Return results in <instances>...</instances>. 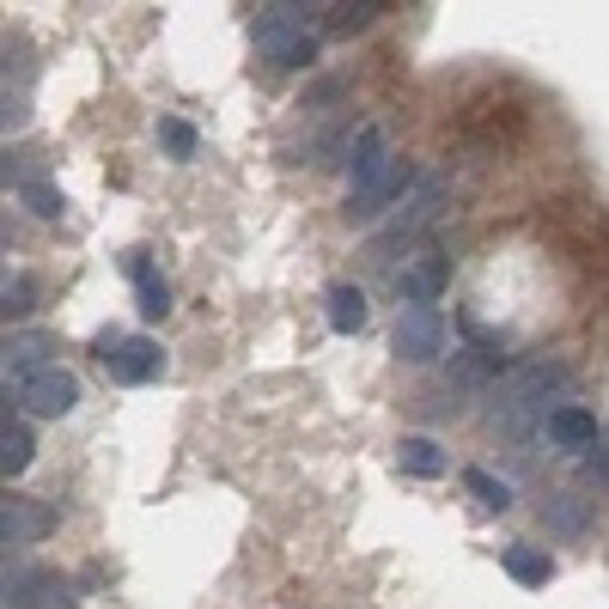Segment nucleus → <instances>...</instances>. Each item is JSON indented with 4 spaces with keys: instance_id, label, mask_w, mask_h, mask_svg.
<instances>
[{
    "instance_id": "f257e3e1",
    "label": "nucleus",
    "mask_w": 609,
    "mask_h": 609,
    "mask_svg": "<svg viewBox=\"0 0 609 609\" xmlns=\"http://www.w3.org/2000/svg\"><path fill=\"white\" fill-rule=\"evenodd\" d=\"M573 385V366L567 359H530V366L506 372L500 385L488 390V427L506 439H536L549 427V402Z\"/></svg>"
},
{
    "instance_id": "f03ea898",
    "label": "nucleus",
    "mask_w": 609,
    "mask_h": 609,
    "mask_svg": "<svg viewBox=\"0 0 609 609\" xmlns=\"http://www.w3.org/2000/svg\"><path fill=\"white\" fill-rule=\"evenodd\" d=\"M318 31H323V7H256L251 19L256 49L275 67H318Z\"/></svg>"
},
{
    "instance_id": "7ed1b4c3",
    "label": "nucleus",
    "mask_w": 609,
    "mask_h": 609,
    "mask_svg": "<svg viewBox=\"0 0 609 609\" xmlns=\"http://www.w3.org/2000/svg\"><path fill=\"white\" fill-rule=\"evenodd\" d=\"M390 354L409 366H433L445 354V311L439 304H402L397 330H390Z\"/></svg>"
},
{
    "instance_id": "20e7f679",
    "label": "nucleus",
    "mask_w": 609,
    "mask_h": 609,
    "mask_svg": "<svg viewBox=\"0 0 609 609\" xmlns=\"http://www.w3.org/2000/svg\"><path fill=\"white\" fill-rule=\"evenodd\" d=\"M7 402H19V409L37 414V421H62V414L80 402V378L62 372V366H43V372H31V378H19V385L7 390Z\"/></svg>"
},
{
    "instance_id": "39448f33",
    "label": "nucleus",
    "mask_w": 609,
    "mask_h": 609,
    "mask_svg": "<svg viewBox=\"0 0 609 609\" xmlns=\"http://www.w3.org/2000/svg\"><path fill=\"white\" fill-rule=\"evenodd\" d=\"M7 609H80L62 573L49 567H7Z\"/></svg>"
},
{
    "instance_id": "423d86ee",
    "label": "nucleus",
    "mask_w": 609,
    "mask_h": 609,
    "mask_svg": "<svg viewBox=\"0 0 609 609\" xmlns=\"http://www.w3.org/2000/svg\"><path fill=\"white\" fill-rule=\"evenodd\" d=\"M439 201H445V184H421V196L409 201V213H402L390 232H378V239H372V256H378V263H390L397 251H414V239H421L427 225L439 220Z\"/></svg>"
},
{
    "instance_id": "0eeeda50",
    "label": "nucleus",
    "mask_w": 609,
    "mask_h": 609,
    "mask_svg": "<svg viewBox=\"0 0 609 609\" xmlns=\"http://www.w3.org/2000/svg\"><path fill=\"white\" fill-rule=\"evenodd\" d=\"M104 359V372L117 378V385H153V378H165V347L153 342V335H122Z\"/></svg>"
},
{
    "instance_id": "6e6552de",
    "label": "nucleus",
    "mask_w": 609,
    "mask_h": 609,
    "mask_svg": "<svg viewBox=\"0 0 609 609\" xmlns=\"http://www.w3.org/2000/svg\"><path fill=\"white\" fill-rule=\"evenodd\" d=\"M445 280H451L445 251H439V244H421V251L397 268V299L402 304H433L439 292H445Z\"/></svg>"
},
{
    "instance_id": "1a4fd4ad",
    "label": "nucleus",
    "mask_w": 609,
    "mask_h": 609,
    "mask_svg": "<svg viewBox=\"0 0 609 609\" xmlns=\"http://www.w3.org/2000/svg\"><path fill=\"white\" fill-rule=\"evenodd\" d=\"M543 439L555 451H567V457H585V451L604 439V427H597V414L591 409H579V402H561L555 414H549V427H543Z\"/></svg>"
},
{
    "instance_id": "9d476101",
    "label": "nucleus",
    "mask_w": 609,
    "mask_h": 609,
    "mask_svg": "<svg viewBox=\"0 0 609 609\" xmlns=\"http://www.w3.org/2000/svg\"><path fill=\"white\" fill-rule=\"evenodd\" d=\"M390 153H385V129H359L354 146H347V171H354V196H372V189L390 177Z\"/></svg>"
},
{
    "instance_id": "9b49d317",
    "label": "nucleus",
    "mask_w": 609,
    "mask_h": 609,
    "mask_svg": "<svg viewBox=\"0 0 609 609\" xmlns=\"http://www.w3.org/2000/svg\"><path fill=\"white\" fill-rule=\"evenodd\" d=\"M49 530H55V512L43 500H31V494H13V500H7V512H0V536H7V549L43 543Z\"/></svg>"
},
{
    "instance_id": "f8f14e48",
    "label": "nucleus",
    "mask_w": 609,
    "mask_h": 609,
    "mask_svg": "<svg viewBox=\"0 0 609 609\" xmlns=\"http://www.w3.org/2000/svg\"><path fill=\"white\" fill-rule=\"evenodd\" d=\"M397 469H409V476H421V481H439L451 469V457H445V445H439V439L402 433L397 439Z\"/></svg>"
},
{
    "instance_id": "ddd939ff",
    "label": "nucleus",
    "mask_w": 609,
    "mask_h": 609,
    "mask_svg": "<svg viewBox=\"0 0 609 609\" xmlns=\"http://www.w3.org/2000/svg\"><path fill=\"white\" fill-rule=\"evenodd\" d=\"M323 311H330V330L335 335H359L366 330V292L354 287V280H330V292H323Z\"/></svg>"
},
{
    "instance_id": "4468645a",
    "label": "nucleus",
    "mask_w": 609,
    "mask_h": 609,
    "mask_svg": "<svg viewBox=\"0 0 609 609\" xmlns=\"http://www.w3.org/2000/svg\"><path fill=\"white\" fill-rule=\"evenodd\" d=\"M500 567H506V579L524 585V591H543V585L555 579V561H549V549H536V543H512L500 555Z\"/></svg>"
},
{
    "instance_id": "2eb2a0df",
    "label": "nucleus",
    "mask_w": 609,
    "mask_h": 609,
    "mask_svg": "<svg viewBox=\"0 0 609 609\" xmlns=\"http://www.w3.org/2000/svg\"><path fill=\"white\" fill-rule=\"evenodd\" d=\"M409 184H414V165L397 159V165H390V177L372 189V196H347V220H372V213H385L390 201H402V189H409Z\"/></svg>"
},
{
    "instance_id": "dca6fc26",
    "label": "nucleus",
    "mask_w": 609,
    "mask_h": 609,
    "mask_svg": "<svg viewBox=\"0 0 609 609\" xmlns=\"http://www.w3.org/2000/svg\"><path fill=\"white\" fill-rule=\"evenodd\" d=\"M129 280H134V304H141V318H165L171 311V287H165V275L146 256H134L129 263Z\"/></svg>"
},
{
    "instance_id": "f3484780",
    "label": "nucleus",
    "mask_w": 609,
    "mask_h": 609,
    "mask_svg": "<svg viewBox=\"0 0 609 609\" xmlns=\"http://www.w3.org/2000/svg\"><path fill=\"white\" fill-rule=\"evenodd\" d=\"M543 524L555 530V536H585V530H591V506H585L579 494H549Z\"/></svg>"
},
{
    "instance_id": "a211bd4d",
    "label": "nucleus",
    "mask_w": 609,
    "mask_h": 609,
    "mask_svg": "<svg viewBox=\"0 0 609 609\" xmlns=\"http://www.w3.org/2000/svg\"><path fill=\"white\" fill-rule=\"evenodd\" d=\"M31 457H37V439H31V427L7 414V433H0V469H7V481H13V476H25V469H31Z\"/></svg>"
},
{
    "instance_id": "6ab92c4d",
    "label": "nucleus",
    "mask_w": 609,
    "mask_h": 609,
    "mask_svg": "<svg viewBox=\"0 0 609 609\" xmlns=\"http://www.w3.org/2000/svg\"><path fill=\"white\" fill-rule=\"evenodd\" d=\"M49 347H55V342H49V335H37V330H31V335H13V342H7V372H13V385L49 366V359H43Z\"/></svg>"
},
{
    "instance_id": "aec40b11",
    "label": "nucleus",
    "mask_w": 609,
    "mask_h": 609,
    "mask_svg": "<svg viewBox=\"0 0 609 609\" xmlns=\"http://www.w3.org/2000/svg\"><path fill=\"white\" fill-rule=\"evenodd\" d=\"M378 13H385L378 0H347V7H323V31H330V37H354V31H366Z\"/></svg>"
},
{
    "instance_id": "412c9836",
    "label": "nucleus",
    "mask_w": 609,
    "mask_h": 609,
    "mask_svg": "<svg viewBox=\"0 0 609 609\" xmlns=\"http://www.w3.org/2000/svg\"><path fill=\"white\" fill-rule=\"evenodd\" d=\"M464 488L469 494H476V506H481V512H506V506H512V481H500V476H494V469H464Z\"/></svg>"
},
{
    "instance_id": "4be33fe9",
    "label": "nucleus",
    "mask_w": 609,
    "mask_h": 609,
    "mask_svg": "<svg viewBox=\"0 0 609 609\" xmlns=\"http://www.w3.org/2000/svg\"><path fill=\"white\" fill-rule=\"evenodd\" d=\"M159 141H165V153L171 159H196V146H201V134L189 129L184 117H159Z\"/></svg>"
},
{
    "instance_id": "5701e85b",
    "label": "nucleus",
    "mask_w": 609,
    "mask_h": 609,
    "mask_svg": "<svg viewBox=\"0 0 609 609\" xmlns=\"http://www.w3.org/2000/svg\"><path fill=\"white\" fill-rule=\"evenodd\" d=\"M31 304H37V280H31V275H7V292H0V311H7V323H13V318H31Z\"/></svg>"
},
{
    "instance_id": "b1692460",
    "label": "nucleus",
    "mask_w": 609,
    "mask_h": 609,
    "mask_svg": "<svg viewBox=\"0 0 609 609\" xmlns=\"http://www.w3.org/2000/svg\"><path fill=\"white\" fill-rule=\"evenodd\" d=\"M19 196L31 201V213H37V220H62V208H67L62 189H55L49 177H43V184H31V189H19Z\"/></svg>"
},
{
    "instance_id": "393cba45",
    "label": "nucleus",
    "mask_w": 609,
    "mask_h": 609,
    "mask_svg": "<svg viewBox=\"0 0 609 609\" xmlns=\"http://www.w3.org/2000/svg\"><path fill=\"white\" fill-rule=\"evenodd\" d=\"M585 476H591L597 488H609V427H604V439H597V445L585 451Z\"/></svg>"
}]
</instances>
